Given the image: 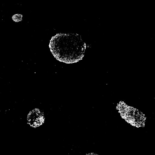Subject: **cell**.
Wrapping results in <instances>:
<instances>
[{"instance_id": "obj_1", "label": "cell", "mask_w": 155, "mask_h": 155, "mask_svg": "<svg viewBox=\"0 0 155 155\" xmlns=\"http://www.w3.org/2000/svg\"><path fill=\"white\" fill-rule=\"evenodd\" d=\"M49 47L57 60L66 63L79 60L84 55L85 48L81 37L72 33L57 34L50 40Z\"/></svg>"}, {"instance_id": "obj_3", "label": "cell", "mask_w": 155, "mask_h": 155, "mask_svg": "<svg viewBox=\"0 0 155 155\" xmlns=\"http://www.w3.org/2000/svg\"><path fill=\"white\" fill-rule=\"evenodd\" d=\"M22 15L21 14H15L12 17L13 20L15 22H18L22 19Z\"/></svg>"}, {"instance_id": "obj_4", "label": "cell", "mask_w": 155, "mask_h": 155, "mask_svg": "<svg viewBox=\"0 0 155 155\" xmlns=\"http://www.w3.org/2000/svg\"><path fill=\"white\" fill-rule=\"evenodd\" d=\"M85 155H98L96 153H88L87 154H86Z\"/></svg>"}, {"instance_id": "obj_2", "label": "cell", "mask_w": 155, "mask_h": 155, "mask_svg": "<svg viewBox=\"0 0 155 155\" xmlns=\"http://www.w3.org/2000/svg\"><path fill=\"white\" fill-rule=\"evenodd\" d=\"M45 119L43 112L39 109L35 108L28 114L27 118V123L31 127L36 128L44 124Z\"/></svg>"}]
</instances>
